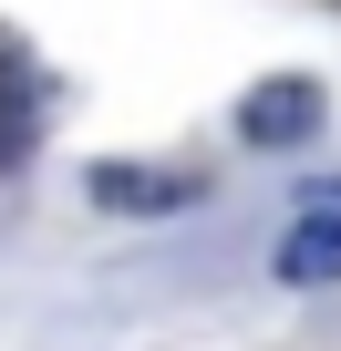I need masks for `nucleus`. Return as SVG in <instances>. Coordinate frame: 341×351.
I'll return each mask as SVG.
<instances>
[{"label": "nucleus", "mask_w": 341, "mask_h": 351, "mask_svg": "<svg viewBox=\"0 0 341 351\" xmlns=\"http://www.w3.org/2000/svg\"><path fill=\"white\" fill-rule=\"evenodd\" d=\"M279 279H290V289H331V279H341V207H320V217H300V228L279 238Z\"/></svg>", "instance_id": "3"}, {"label": "nucleus", "mask_w": 341, "mask_h": 351, "mask_svg": "<svg viewBox=\"0 0 341 351\" xmlns=\"http://www.w3.org/2000/svg\"><path fill=\"white\" fill-rule=\"evenodd\" d=\"M93 207H114V217H176V207H197V176H165V165H93Z\"/></svg>", "instance_id": "2"}, {"label": "nucleus", "mask_w": 341, "mask_h": 351, "mask_svg": "<svg viewBox=\"0 0 341 351\" xmlns=\"http://www.w3.org/2000/svg\"><path fill=\"white\" fill-rule=\"evenodd\" d=\"M320 134V83H300V73H269V83H248V104H238V145H310Z\"/></svg>", "instance_id": "1"}]
</instances>
